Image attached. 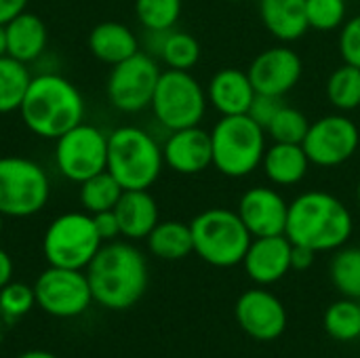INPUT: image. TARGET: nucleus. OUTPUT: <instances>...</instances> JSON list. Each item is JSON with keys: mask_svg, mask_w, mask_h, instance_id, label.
<instances>
[{"mask_svg": "<svg viewBox=\"0 0 360 358\" xmlns=\"http://www.w3.org/2000/svg\"><path fill=\"white\" fill-rule=\"evenodd\" d=\"M4 27H6V55L23 63H30L44 53L49 30L38 15L23 11L21 15L11 19Z\"/></svg>", "mask_w": 360, "mask_h": 358, "instance_id": "23", "label": "nucleus"}, {"mask_svg": "<svg viewBox=\"0 0 360 358\" xmlns=\"http://www.w3.org/2000/svg\"><path fill=\"white\" fill-rule=\"evenodd\" d=\"M310 158L306 156V150L302 143H278L274 141L270 148H266L262 169L272 186L289 188L304 181V177L310 171Z\"/></svg>", "mask_w": 360, "mask_h": 358, "instance_id": "22", "label": "nucleus"}, {"mask_svg": "<svg viewBox=\"0 0 360 358\" xmlns=\"http://www.w3.org/2000/svg\"><path fill=\"white\" fill-rule=\"evenodd\" d=\"M291 249L293 243L285 234L253 238L243 260L247 276L259 287L283 281L291 272Z\"/></svg>", "mask_w": 360, "mask_h": 358, "instance_id": "18", "label": "nucleus"}, {"mask_svg": "<svg viewBox=\"0 0 360 358\" xmlns=\"http://www.w3.org/2000/svg\"><path fill=\"white\" fill-rule=\"evenodd\" d=\"M36 306L34 287L25 283L11 281L0 289V314L11 323L17 319H23L32 308Z\"/></svg>", "mask_w": 360, "mask_h": 358, "instance_id": "35", "label": "nucleus"}, {"mask_svg": "<svg viewBox=\"0 0 360 358\" xmlns=\"http://www.w3.org/2000/svg\"><path fill=\"white\" fill-rule=\"evenodd\" d=\"M32 78L34 76L30 74L27 63L11 55L0 57V114H8L15 110L19 112Z\"/></svg>", "mask_w": 360, "mask_h": 358, "instance_id": "26", "label": "nucleus"}, {"mask_svg": "<svg viewBox=\"0 0 360 358\" xmlns=\"http://www.w3.org/2000/svg\"><path fill=\"white\" fill-rule=\"evenodd\" d=\"M2 222H4V215L0 213V232H2Z\"/></svg>", "mask_w": 360, "mask_h": 358, "instance_id": "46", "label": "nucleus"}, {"mask_svg": "<svg viewBox=\"0 0 360 358\" xmlns=\"http://www.w3.org/2000/svg\"><path fill=\"white\" fill-rule=\"evenodd\" d=\"M308 129H310L308 116L302 110L283 103L276 116L272 118V122L268 124L266 133L278 143H302Z\"/></svg>", "mask_w": 360, "mask_h": 358, "instance_id": "33", "label": "nucleus"}, {"mask_svg": "<svg viewBox=\"0 0 360 358\" xmlns=\"http://www.w3.org/2000/svg\"><path fill=\"white\" fill-rule=\"evenodd\" d=\"M234 319L238 327L257 342H274L287 329V308L266 287H255L236 300Z\"/></svg>", "mask_w": 360, "mask_h": 358, "instance_id": "14", "label": "nucleus"}, {"mask_svg": "<svg viewBox=\"0 0 360 358\" xmlns=\"http://www.w3.org/2000/svg\"><path fill=\"white\" fill-rule=\"evenodd\" d=\"M194 253L213 268H234L243 264L253 241L236 211L213 207L190 222Z\"/></svg>", "mask_w": 360, "mask_h": 358, "instance_id": "6", "label": "nucleus"}, {"mask_svg": "<svg viewBox=\"0 0 360 358\" xmlns=\"http://www.w3.org/2000/svg\"><path fill=\"white\" fill-rule=\"evenodd\" d=\"M6 55V27L0 25V57Z\"/></svg>", "mask_w": 360, "mask_h": 358, "instance_id": "43", "label": "nucleus"}, {"mask_svg": "<svg viewBox=\"0 0 360 358\" xmlns=\"http://www.w3.org/2000/svg\"><path fill=\"white\" fill-rule=\"evenodd\" d=\"M27 0H0V25H6L11 19L25 11Z\"/></svg>", "mask_w": 360, "mask_h": 358, "instance_id": "40", "label": "nucleus"}, {"mask_svg": "<svg viewBox=\"0 0 360 358\" xmlns=\"http://www.w3.org/2000/svg\"><path fill=\"white\" fill-rule=\"evenodd\" d=\"M89 49L99 61L116 65L139 51V40L124 23L101 21L89 34Z\"/></svg>", "mask_w": 360, "mask_h": 358, "instance_id": "24", "label": "nucleus"}, {"mask_svg": "<svg viewBox=\"0 0 360 358\" xmlns=\"http://www.w3.org/2000/svg\"><path fill=\"white\" fill-rule=\"evenodd\" d=\"M226 2H243V0H226Z\"/></svg>", "mask_w": 360, "mask_h": 358, "instance_id": "47", "label": "nucleus"}, {"mask_svg": "<svg viewBox=\"0 0 360 358\" xmlns=\"http://www.w3.org/2000/svg\"><path fill=\"white\" fill-rule=\"evenodd\" d=\"M356 200H359V207H360V179H359V186H356Z\"/></svg>", "mask_w": 360, "mask_h": 358, "instance_id": "45", "label": "nucleus"}, {"mask_svg": "<svg viewBox=\"0 0 360 358\" xmlns=\"http://www.w3.org/2000/svg\"><path fill=\"white\" fill-rule=\"evenodd\" d=\"M304 61L289 44H276L255 55L247 74L255 93L285 97L302 78Z\"/></svg>", "mask_w": 360, "mask_h": 358, "instance_id": "15", "label": "nucleus"}, {"mask_svg": "<svg viewBox=\"0 0 360 358\" xmlns=\"http://www.w3.org/2000/svg\"><path fill=\"white\" fill-rule=\"evenodd\" d=\"M114 213L120 224V236L129 241L148 238L160 222L158 205L148 190H124L114 207Z\"/></svg>", "mask_w": 360, "mask_h": 358, "instance_id": "20", "label": "nucleus"}, {"mask_svg": "<svg viewBox=\"0 0 360 358\" xmlns=\"http://www.w3.org/2000/svg\"><path fill=\"white\" fill-rule=\"evenodd\" d=\"M329 276L342 298L360 300V247H342L335 251Z\"/></svg>", "mask_w": 360, "mask_h": 358, "instance_id": "29", "label": "nucleus"}, {"mask_svg": "<svg viewBox=\"0 0 360 358\" xmlns=\"http://www.w3.org/2000/svg\"><path fill=\"white\" fill-rule=\"evenodd\" d=\"M36 306L53 319H76L93 304L84 270L49 266L34 283Z\"/></svg>", "mask_w": 360, "mask_h": 358, "instance_id": "11", "label": "nucleus"}, {"mask_svg": "<svg viewBox=\"0 0 360 358\" xmlns=\"http://www.w3.org/2000/svg\"><path fill=\"white\" fill-rule=\"evenodd\" d=\"M259 19L278 42H295L308 30L306 0H259Z\"/></svg>", "mask_w": 360, "mask_h": 358, "instance_id": "21", "label": "nucleus"}, {"mask_svg": "<svg viewBox=\"0 0 360 358\" xmlns=\"http://www.w3.org/2000/svg\"><path fill=\"white\" fill-rule=\"evenodd\" d=\"M327 99L329 103L338 110V112H352L360 108V68L352 63H342L340 68H335L329 78H327V87H325Z\"/></svg>", "mask_w": 360, "mask_h": 358, "instance_id": "27", "label": "nucleus"}, {"mask_svg": "<svg viewBox=\"0 0 360 358\" xmlns=\"http://www.w3.org/2000/svg\"><path fill=\"white\" fill-rule=\"evenodd\" d=\"M354 230L350 209L333 194L310 190L289 203L285 236L316 253L342 249Z\"/></svg>", "mask_w": 360, "mask_h": 358, "instance_id": "2", "label": "nucleus"}, {"mask_svg": "<svg viewBox=\"0 0 360 358\" xmlns=\"http://www.w3.org/2000/svg\"><path fill=\"white\" fill-rule=\"evenodd\" d=\"M314 260H316V251H312L310 247H304V245H293V249H291V270L304 272V270L312 268Z\"/></svg>", "mask_w": 360, "mask_h": 358, "instance_id": "39", "label": "nucleus"}, {"mask_svg": "<svg viewBox=\"0 0 360 358\" xmlns=\"http://www.w3.org/2000/svg\"><path fill=\"white\" fill-rule=\"evenodd\" d=\"M162 167V148L148 131L118 127L108 135V171L124 190H150Z\"/></svg>", "mask_w": 360, "mask_h": 358, "instance_id": "4", "label": "nucleus"}, {"mask_svg": "<svg viewBox=\"0 0 360 358\" xmlns=\"http://www.w3.org/2000/svg\"><path fill=\"white\" fill-rule=\"evenodd\" d=\"M93 302L108 310L133 308L148 289L150 270L146 255L131 243H103L86 266Z\"/></svg>", "mask_w": 360, "mask_h": 358, "instance_id": "1", "label": "nucleus"}, {"mask_svg": "<svg viewBox=\"0 0 360 358\" xmlns=\"http://www.w3.org/2000/svg\"><path fill=\"white\" fill-rule=\"evenodd\" d=\"M160 78V68L150 53L137 51L129 59L112 65L108 76L110 103L127 114L141 112L152 106V97Z\"/></svg>", "mask_w": 360, "mask_h": 358, "instance_id": "12", "label": "nucleus"}, {"mask_svg": "<svg viewBox=\"0 0 360 358\" xmlns=\"http://www.w3.org/2000/svg\"><path fill=\"white\" fill-rule=\"evenodd\" d=\"M158 57L171 70H186V72H190L198 63V59H200V44L188 32L169 30L165 34V38H162Z\"/></svg>", "mask_w": 360, "mask_h": 358, "instance_id": "31", "label": "nucleus"}, {"mask_svg": "<svg viewBox=\"0 0 360 358\" xmlns=\"http://www.w3.org/2000/svg\"><path fill=\"white\" fill-rule=\"evenodd\" d=\"M135 15L146 32H169L179 21L181 0H135Z\"/></svg>", "mask_w": 360, "mask_h": 358, "instance_id": "32", "label": "nucleus"}, {"mask_svg": "<svg viewBox=\"0 0 360 358\" xmlns=\"http://www.w3.org/2000/svg\"><path fill=\"white\" fill-rule=\"evenodd\" d=\"M124 188L116 181V177L105 169L80 184V203L93 215L99 211H112L120 200Z\"/></svg>", "mask_w": 360, "mask_h": 358, "instance_id": "28", "label": "nucleus"}, {"mask_svg": "<svg viewBox=\"0 0 360 358\" xmlns=\"http://www.w3.org/2000/svg\"><path fill=\"white\" fill-rule=\"evenodd\" d=\"M325 331L338 342H354L360 338V304L359 300L342 298L333 302L323 319Z\"/></svg>", "mask_w": 360, "mask_h": 358, "instance_id": "30", "label": "nucleus"}, {"mask_svg": "<svg viewBox=\"0 0 360 358\" xmlns=\"http://www.w3.org/2000/svg\"><path fill=\"white\" fill-rule=\"evenodd\" d=\"M15 358H59L55 357L53 352H49V350H25V352H21L19 357Z\"/></svg>", "mask_w": 360, "mask_h": 358, "instance_id": "42", "label": "nucleus"}, {"mask_svg": "<svg viewBox=\"0 0 360 358\" xmlns=\"http://www.w3.org/2000/svg\"><path fill=\"white\" fill-rule=\"evenodd\" d=\"M346 0H306L308 25L316 32H333L346 23Z\"/></svg>", "mask_w": 360, "mask_h": 358, "instance_id": "34", "label": "nucleus"}, {"mask_svg": "<svg viewBox=\"0 0 360 358\" xmlns=\"http://www.w3.org/2000/svg\"><path fill=\"white\" fill-rule=\"evenodd\" d=\"M302 146L312 165L333 169L348 162L356 154L360 146V129L344 112L327 114L310 122Z\"/></svg>", "mask_w": 360, "mask_h": 358, "instance_id": "13", "label": "nucleus"}, {"mask_svg": "<svg viewBox=\"0 0 360 358\" xmlns=\"http://www.w3.org/2000/svg\"><path fill=\"white\" fill-rule=\"evenodd\" d=\"M13 281V260L11 255L0 247V289Z\"/></svg>", "mask_w": 360, "mask_h": 358, "instance_id": "41", "label": "nucleus"}, {"mask_svg": "<svg viewBox=\"0 0 360 358\" xmlns=\"http://www.w3.org/2000/svg\"><path fill=\"white\" fill-rule=\"evenodd\" d=\"M268 133L247 114L221 116L211 131L213 167L232 179L251 175L262 167Z\"/></svg>", "mask_w": 360, "mask_h": 358, "instance_id": "5", "label": "nucleus"}, {"mask_svg": "<svg viewBox=\"0 0 360 358\" xmlns=\"http://www.w3.org/2000/svg\"><path fill=\"white\" fill-rule=\"evenodd\" d=\"M23 124L42 139H57L84 118L80 91L59 74H38L32 78L19 108Z\"/></svg>", "mask_w": 360, "mask_h": 358, "instance_id": "3", "label": "nucleus"}, {"mask_svg": "<svg viewBox=\"0 0 360 358\" xmlns=\"http://www.w3.org/2000/svg\"><path fill=\"white\" fill-rule=\"evenodd\" d=\"M4 323H6V319L0 314V340H2V329H4Z\"/></svg>", "mask_w": 360, "mask_h": 358, "instance_id": "44", "label": "nucleus"}, {"mask_svg": "<svg viewBox=\"0 0 360 358\" xmlns=\"http://www.w3.org/2000/svg\"><path fill=\"white\" fill-rule=\"evenodd\" d=\"M359 304H360V300H359Z\"/></svg>", "mask_w": 360, "mask_h": 358, "instance_id": "48", "label": "nucleus"}, {"mask_svg": "<svg viewBox=\"0 0 360 358\" xmlns=\"http://www.w3.org/2000/svg\"><path fill=\"white\" fill-rule=\"evenodd\" d=\"M57 171L76 184L108 169V135L86 122L76 124L55 143Z\"/></svg>", "mask_w": 360, "mask_h": 358, "instance_id": "10", "label": "nucleus"}, {"mask_svg": "<svg viewBox=\"0 0 360 358\" xmlns=\"http://www.w3.org/2000/svg\"><path fill=\"white\" fill-rule=\"evenodd\" d=\"M51 194L46 171L23 156H0V213L30 217L44 209Z\"/></svg>", "mask_w": 360, "mask_h": 358, "instance_id": "9", "label": "nucleus"}, {"mask_svg": "<svg viewBox=\"0 0 360 358\" xmlns=\"http://www.w3.org/2000/svg\"><path fill=\"white\" fill-rule=\"evenodd\" d=\"M207 99L221 116H240L249 112L255 89L245 70L224 68L213 74L207 87Z\"/></svg>", "mask_w": 360, "mask_h": 358, "instance_id": "19", "label": "nucleus"}, {"mask_svg": "<svg viewBox=\"0 0 360 358\" xmlns=\"http://www.w3.org/2000/svg\"><path fill=\"white\" fill-rule=\"evenodd\" d=\"M146 241H148L150 253L158 260L177 262V260H184L190 253H194L190 224L177 222V219L158 222Z\"/></svg>", "mask_w": 360, "mask_h": 358, "instance_id": "25", "label": "nucleus"}, {"mask_svg": "<svg viewBox=\"0 0 360 358\" xmlns=\"http://www.w3.org/2000/svg\"><path fill=\"white\" fill-rule=\"evenodd\" d=\"M283 106V97H274V95H264V93H255V99L247 112L249 118H253L264 131L268 129V124L272 122V118L276 116V112Z\"/></svg>", "mask_w": 360, "mask_h": 358, "instance_id": "37", "label": "nucleus"}, {"mask_svg": "<svg viewBox=\"0 0 360 358\" xmlns=\"http://www.w3.org/2000/svg\"><path fill=\"white\" fill-rule=\"evenodd\" d=\"M101 245L103 241L95 230L93 215L72 211L49 224L42 238V253L49 266L86 270Z\"/></svg>", "mask_w": 360, "mask_h": 358, "instance_id": "8", "label": "nucleus"}, {"mask_svg": "<svg viewBox=\"0 0 360 358\" xmlns=\"http://www.w3.org/2000/svg\"><path fill=\"white\" fill-rule=\"evenodd\" d=\"M340 55L346 63L360 68V15H354L342 25L340 32Z\"/></svg>", "mask_w": 360, "mask_h": 358, "instance_id": "36", "label": "nucleus"}, {"mask_svg": "<svg viewBox=\"0 0 360 358\" xmlns=\"http://www.w3.org/2000/svg\"><path fill=\"white\" fill-rule=\"evenodd\" d=\"M93 224H95V230H97V234L101 236L103 243L116 241L120 236V224H118V217H116L114 209L93 213Z\"/></svg>", "mask_w": 360, "mask_h": 358, "instance_id": "38", "label": "nucleus"}, {"mask_svg": "<svg viewBox=\"0 0 360 358\" xmlns=\"http://www.w3.org/2000/svg\"><path fill=\"white\" fill-rule=\"evenodd\" d=\"M207 103L209 99L205 87L190 72L169 68L160 72L150 108L154 118L167 131H177L200 124Z\"/></svg>", "mask_w": 360, "mask_h": 358, "instance_id": "7", "label": "nucleus"}, {"mask_svg": "<svg viewBox=\"0 0 360 358\" xmlns=\"http://www.w3.org/2000/svg\"><path fill=\"white\" fill-rule=\"evenodd\" d=\"M165 165L179 175H198L213 167V148L211 133L200 124L169 131V137L162 146Z\"/></svg>", "mask_w": 360, "mask_h": 358, "instance_id": "17", "label": "nucleus"}, {"mask_svg": "<svg viewBox=\"0 0 360 358\" xmlns=\"http://www.w3.org/2000/svg\"><path fill=\"white\" fill-rule=\"evenodd\" d=\"M236 213L240 215L243 224L247 226L253 238L278 236L287 230L289 203L276 188L255 186L240 196Z\"/></svg>", "mask_w": 360, "mask_h": 358, "instance_id": "16", "label": "nucleus"}]
</instances>
